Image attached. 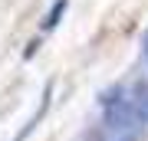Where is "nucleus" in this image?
<instances>
[{
  "mask_svg": "<svg viewBox=\"0 0 148 141\" xmlns=\"http://www.w3.org/2000/svg\"><path fill=\"white\" fill-rule=\"evenodd\" d=\"M102 118H106L109 131H122V135H135L142 128V118H138L135 105L122 92H106L102 95Z\"/></svg>",
  "mask_w": 148,
  "mask_h": 141,
  "instance_id": "obj_1",
  "label": "nucleus"
},
{
  "mask_svg": "<svg viewBox=\"0 0 148 141\" xmlns=\"http://www.w3.org/2000/svg\"><path fill=\"white\" fill-rule=\"evenodd\" d=\"M128 102L135 105L142 125H148V79H135L132 89H128Z\"/></svg>",
  "mask_w": 148,
  "mask_h": 141,
  "instance_id": "obj_2",
  "label": "nucleus"
},
{
  "mask_svg": "<svg viewBox=\"0 0 148 141\" xmlns=\"http://www.w3.org/2000/svg\"><path fill=\"white\" fill-rule=\"evenodd\" d=\"M95 141H135V135H122V131H109V128H106Z\"/></svg>",
  "mask_w": 148,
  "mask_h": 141,
  "instance_id": "obj_3",
  "label": "nucleus"
},
{
  "mask_svg": "<svg viewBox=\"0 0 148 141\" xmlns=\"http://www.w3.org/2000/svg\"><path fill=\"white\" fill-rule=\"evenodd\" d=\"M145 59H148V33H145Z\"/></svg>",
  "mask_w": 148,
  "mask_h": 141,
  "instance_id": "obj_4",
  "label": "nucleus"
}]
</instances>
